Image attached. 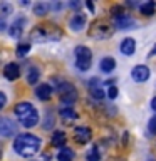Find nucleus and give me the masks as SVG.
<instances>
[{
  "instance_id": "37",
  "label": "nucleus",
  "mask_w": 156,
  "mask_h": 161,
  "mask_svg": "<svg viewBox=\"0 0 156 161\" xmlns=\"http://www.w3.org/2000/svg\"><path fill=\"white\" fill-rule=\"evenodd\" d=\"M151 109L156 111V97H153V101H151Z\"/></svg>"
},
{
  "instance_id": "33",
  "label": "nucleus",
  "mask_w": 156,
  "mask_h": 161,
  "mask_svg": "<svg viewBox=\"0 0 156 161\" xmlns=\"http://www.w3.org/2000/svg\"><path fill=\"white\" fill-rule=\"evenodd\" d=\"M49 8H54V10H60V8H62V3H59V2H55V3H50V5H49Z\"/></svg>"
},
{
  "instance_id": "24",
  "label": "nucleus",
  "mask_w": 156,
  "mask_h": 161,
  "mask_svg": "<svg viewBox=\"0 0 156 161\" xmlns=\"http://www.w3.org/2000/svg\"><path fill=\"white\" fill-rule=\"evenodd\" d=\"M12 12H14V5L12 3H8V2H2V3H0V19L8 17Z\"/></svg>"
},
{
  "instance_id": "28",
  "label": "nucleus",
  "mask_w": 156,
  "mask_h": 161,
  "mask_svg": "<svg viewBox=\"0 0 156 161\" xmlns=\"http://www.w3.org/2000/svg\"><path fill=\"white\" fill-rule=\"evenodd\" d=\"M123 14H126L123 5H113V7H111V15H113V19L118 17V15H123Z\"/></svg>"
},
{
  "instance_id": "39",
  "label": "nucleus",
  "mask_w": 156,
  "mask_h": 161,
  "mask_svg": "<svg viewBox=\"0 0 156 161\" xmlns=\"http://www.w3.org/2000/svg\"><path fill=\"white\" fill-rule=\"evenodd\" d=\"M111 161H124V159H121V158H114V159H111Z\"/></svg>"
},
{
  "instance_id": "13",
  "label": "nucleus",
  "mask_w": 156,
  "mask_h": 161,
  "mask_svg": "<svg viewBox=\"0 0 156 161\" xmlns=\"http://www.w3.org/2000/svg\"><path fill=\"white\" fill-rule=\"evenodd\" d=\"M86 22H87V19H86V14H82V12H75V14L72 15V19H70L69 25H70V29H72L74 32H79V30H82V29L86 27Z\"/></svg>"
},
{
  "instance_id": "7",
  "label": "nucleus",
  "mask_w": 156,
  "mask_h": 161,
  "mask_svg": "<svg viewBox=\"0 0 156 161\" xmlns=\"http://www.w3.org/2000/svg\"><path fill=\"white\" fill-rule=\"evenodd\" d=\"M14 134H17V124L8 118H5V116H0V136L10 138Z\"/></svg>"
},
{
  "instance_id": "5",
  "label": "nucleus",
  "mask_w": 156,
  "mask_h": 161,
  "mask_svg": "<svg viewBox=\"0 0 156 161\" xmlns=\"http://www.w3.org/2000/svg\"><path fill=\"white\" fill-rule=\"evenodd\" d=\"M75 67L79 70H89L91 64H92V52H91L89 47H86V45H77L75 47Z\"/></svg>"
},
{
  "instance_id": "4",
  "label": "nucleus",
  "mask_w": 156,
  "mask_h": 161,
  "mask_svg": "<svg viewBox=\"0 0 156 161\" xmlns=\"http://www.w3.org/2000/svg\"><path fill=\"white\" fill-rule=\"evenodd\" d=\"M114 32V29H113V25L108 24L106 20L103 19H98V20H94L92 24H91V29H89V37H94V39H98V40H104V39H108L111 37Z\"/></svg>"
},
{
  "instance_id": "25",
  "label": "nucleus",
  "mask_w": 156,
  "mask_h": 161,
  "mask_svg": "<svg viewBox=\"0 0 156 161\" xmlns=\"http://www.w3.org/2000/svg\"><path fill=\"white\" fill-rule=\"evenodd\" d=\"M17 55L19 57H25L29 52H30V42H20L19 45H17Z\"/></svg>"
},
{
  "instance_id": "10",
  "label": "nucleus",
  "mask_w": 156,
  "mask_h": 161,
  "mask_svg": "<svg viewBox=\"0 0 156 161\" xmlns=\"http://www.w3.org/2000/svg\"><path fill=\"white\" fill-rule=\"evenodd\" d=\"M113 20H114V27L116 29H121V30H128V29L136 27V20L131 17L129 14L118 15V17H114Z\"/></svg>"
},
{
  "instance_id": "17",
  "label": "nucleus",
  "mask_w": 156,
  "mask_h": 161,
  "mask_svg": "<svg viewBox=\"0 0 156 161\" xmlns=\"http://www.w3.org/2000/svg\"><path fill=\"white\" fill-rule=\"evenodd\" d=\"M59 116L62 118V121H64L65 124H69V123H72V121L77 119V113H75L74 108H70V106L60 108V111H59Z\"/></svg>"
},
{
  "instance_id": "23",
  "label": "nucleus",
  "mask_w": 156,
  "mask_h": 161,
  "mask_svg": "<svg viewBox=\"0 0 156 161\" xmlns=\"http://www.w3.org/2000/svg\"><path fill=\"white\" fill-rule=\"evenodd\" d=\"M34 14L39 15V17H44L45 14H49V3H45V2L34 3Z\"/></svg>"
},
{
  "instance_id": "8",
  "label": "nucleus",
  "mask_w": 156,
  "mask_h": 161,
  "mask_svg": "<svg viewBox=\"0 0 156 161\" xmlns=\"http://www.w3.org/2000/svg\"><path fill=\"white\" fill-rule=\"evenodd\" d=\"M151 75V70L148 65H134L133 70H131V77H133V80H136V82H146V80L149 79Z\"/></svg>"
},
{
  "instance_id": "40",
  "label": "nucleus",
  "mask_w": 156,
  "mask_h": 161,
  "mask_svg": "<svg viewBox=\"0 0 156 161\" xmlns=\"http://www.w3.org/2000/svg\"><path fill=\"white\" fill-rule=\"evenodd\" d=\"M149 161H154V159H149Z\"/></svg>"
},
{
  "instance_id": "11",
  "label": "nucleus",
  "mask_w": 156,
  "mask_h": 161,
  "mask_svg": "<svg viewBox=\"0 0 156 161\" xmlns=\"http://www.w3.org/2000/svg\"><path fill=\"white\" fill-rule=\"evenodd\" d=\"M91 138H92V131H91V128H87V126H79V128H75L74 139H75V143H77V144L89 143Z\"/></svg>"
},
{
  "instance_id": "30",
  "label": "nucleus",
  "mask_w": 156,
  "mask_h": 161,
  "mask_svg": "<svg viewBox=\"0 0 156 161\" xmlns=\"http://www.w3.org/2000/svg\"><path fill=\"white\" fill-rule=\"evenodd\" d=\"M106 96H108L109 99H116V97H118V87H116V86H109Z\"/></svg>"
},
{
  "instance_id": "22",
  "label": "nucleus",
  "mask_w": 156,
  "mask_h": 161,
  "mask_svg": "<svg viewBox=\"0 0 156 161\" xmlns=\"http://www.w3.org/2000/svg\"><path fill=\"white\" fill-rule=\"evenodd\" d=\"M74 151L70 149V148H60L59 151V154H57V161H74Z\"/></svg>"
},
{
  "instance_id": "16",
  "label": "nucleus",
  "mask_w": 156,
  "mask_h": 161,
  "mask_svg": "<svg viewBox=\"0 0 156 161\" xmlns=\"http://www.w3.org/2000/svg\"><path fill=\"white\" fill-rule=\"evenodd\" d=\"M52 94H54V91L49 84H40L35 87V96H37V99H40V101H49L52 97Z\"/></svg>"
},
{
  "instance_id": "14",
  "label": "nucleus",
  "mask_w": 156,
  "mask_h": 161,
  "mask_svg": "<svg viewBox=\"0 0 156 161\" xmlns=\"http://www.w3.org/2000/svg\"><path fill=\"white\" fill-rule=\"evenodd\" d=\"M89 92H91V97H94V99H104L106 97V91L101 87L99 79H96V77L89 80Z\"/></svg>"
},
{
  "instance_id": "19",
  "label": "nucleus",
  "mask_w": 156,
  "mask_h": 161,
  "mask_svg": "<svg viewBox=\"0 0 156 161\" xmlns=\"http://www.w3.org/2000/svg\"><path fill=\"white\" fill-rule=\"evenodd\" d=\"M99 67H101L103 72L109 74V72H113V70L116 69V60L113 57H103L101 62H99Z\"/></svg>"
},
{
  "instance_id": "12",
  "label": "nucleus",
  "mask_w": 156,
  "mask_h": 161,
  "mask_svg": "<svg viewBox=\"0 0 156 161\" xmlns=\"http://www.w3.org/2000/svg\"><path fill=\"white\" fill-rule=\"evenodd\" d=\"M3 77L7 80H17L20 77V65L15 62H8L3 67Z\"/></svg>"
},
{
  "instance_id": "26",
  "label": "nucleus",
  "mask_w": 156,
  "mask_h": 161,
  "mask_svg": "<svg viewBox=\"0 0 156 161\" xmlns=\"http://www.w3.org/2000/svg\"><path fill=\"white\" fill-rule=\"evenodd\" d=\"M86 161H101V153L98 148H91L86 154Z\"/></svg>"
},
{
  "instance_id": "1",
  "label": "nucleus",
  "mask_w": 156,
  "mask_h": 161,
  "mask_svg": "<svg viewBox=\"0 0 156 161\" xmlns=\"http://www.w3.org/2000/svg\"><path fill=\"white\" fill-rule=\"evenodd\" d=\"M40 148H42V139L35 134L24 133L17 134V138L14 139V151L22 158H32L40 151Z\"/></svg>"
},
{
  "instance_id": "15",
  "label": "nucleus",
  "mask_w": 156,
  "mask_h": 161,
  "mask_svg": "<svg viewBox=\"0 0 156 161\" xmlns=\"http://www.w3.org/2000/svg\"><path fill=\"white\" fill-rule=\"evenodd\" d=\"M119 50L121 54L124 55H133L134 50H136V40L133 37H126L121 40V45H119Z\"/></svg>"
},
{
  "instance_id": "18",
  "label": "nucleus",
  "mask_w": 156,
  "mask_h": 161,
  "mask_svg": "<svg viewBox=\"0 0 156 161\" xmlns=\"http://www.w3.org/2000/svg\"><path fill=\"white\" fill-rule=\"evenodd\" d=\"M39 79H40V70H39V67H35V65L29 67V69H27V74H25V80H27V84L35 86V84L39 82Z\"/></svg>"
},
{
  "instance_id": "3",
  "label": "nucleus",
  "mask_w": 156,
  "mask_h": 161,
  "mask_svg": "<svg viewBox=\"0 0 156 161\" xmlns=\"http://www.w3.org/2000/svg\"><path fill=\"white\" fill-rule=\"evenodd\" d=\"M62 37V30L54 24H40L30 30V40L34 42H50Z\"/></svg>"
},
{
  "instance_id": "38",
  "label": "nucleus",
  "mask_w": 156,
  "mask_h": 161,
  "mask_svg": "<svg viewBox=\"0 0 156 161\" xmlns=\"http://www.w3.org/2000/svg\"><path fill=\"white\" fill-rule=\"evenodd\" d=\"M126 5H129V7H136V5H138V2H128Z\"/></svg>"
},
{
  "instance_id": "27",
  "label": "nucleus",
  "mask_w": 156,
  "mask_h": 161,
  "mask_svg": "<svg viewBox=\"0 0 156 161\" xmlns=\"http://www.w3.org/2000/svg\"><path fill=\"white\" fill-rule=\"evenodd\" d=\"M148 133H149V136H156V116H153L148 121Z\"/></svg>"
},
{
  "instance_id": "35",
  "label": "nucleus",
  "mask_w": 156,
  "mask_h": 161,
  "mask_svg": "<svg viewBox=\"0 0 156 161\" xmlns=\"http://www.w3.org/2000/svg\"><path fill=\"white\" fill-rule=\"evenodd\" d=\"M154 55H156V44L153 45V49H151V50H149V54H148V57H154Z\"/></svg>"
},
{
  "instance_id": "9",
  "label": "nucleus",
  "mask_w": 156,
  "mask_h": 161,
  "mask_svg": "<svg viewBox=\"0 0 156 161\" xmlns=\"http://www.w3.org/2000/svg\"><path fill=\"white\" fill-rule=\"evenodd\" d=\"M25 25H27V19H25L24 15H20V17H17V19H15L14 22H12V25H10V29H8L10 37H12V39H19L20 35L24 34Z\"/></svg>"
},
{
  "instance_id": "41",
  "label": "nucleus",
  "mask_w": 156,
  "mask_h": 161,
  "mask_svg": "<svg viewBox=\"0 0 156 161\" xmlns=\"http://www.w3.org/2000/svg\"><path fill=\"white\" fill-rule=\"evenodd\" d=\"M0 156H2V153H0Z\"/></svg>"
},
{
  "instance_id": "21",
  "label": "nucleus",
  "mask_w": 156,
  "mask_h": 161,
  "mask_svg": "<svg viewBox=\"0 0 156 161\" xmlns=\"http://www.w3.org/2000/svg\"><path fill=\"white\" fill-rule=\"evenodd\" d=\"M50 143H52V146H55V148H64V144H65V133H64V131H55V133L52 134Z\"/></svg>"
},
{
  "instance_id": "31",
  "label": "nucleus",
  "mask_w": 156,
  "mask_h": 161,
  "mask_svg": "<svg viewBox=\"0 0 156 161\" xmlns=\"http://www.w3.org/2000/svg\"><path fill=\"white\" fill-rule=\"evenodd\" d=\"M5 106H7V96L0 91V109H3Z\"/></svg>"
},
{
  "instance_id": "20",
  "label": "nucleus",
  "mask_w": 156,
  "mask_h": 161,
  "mask_svg": "<svg viewBox=\"0 0 156 161\" xmlns=\"http://www.w3.org/2000/svg\"><path fill=\"white\" fill-rule=\"evenodd\" d=\"M139 12L143 15H146V17H151V15H154V12H156V3L153 2V0H148V2L141 3L139 5Z\"/></svg>"
},
{
  "instance_id": "29",
  "label": "nucleus",
  "mask_w": 156,
  "mask_h": 161,
  "mask_svg": "<svg viewBox=\"0 0 156 161\" xmlns=\"http://www.w3.org/2000/svg\"><path fill=\"white\" fill-rule=\"evenodd\" d=\"M52 124H54V114L47 113V114H45V123L42 124L44 129H50V128H52Z\"/></svg>"
},
{
  "instance_id": "36",
  "label": "nucleus",
  "mask_w": 156,
  "mask_h": 161,
  "mask_svg": "<svg viewBox=\"0 0 156 161\" xmlns=\"http://www.w3.org/2000/svg\"><path fill=\"white\" fill-rule=\"evenodd\" d=\"M79 5H81L79 2H70V3H67V7H70V8H77Z\"/></svg>"
},
{
  "instance_id": "32",
  "label": "nucleus",
  "mask_w": 156,
  "mask_h": 161,
  "mask_svg": "<svg viewBox=\"0 0 156 161\" xmlns=\"http://www.w3.org/2000/svg\"><path fill=\"white\" fill-rule=\"evenodd\" d=\"M7 30V22H5V19H0V32H5Z\"/></svg>"
},
{
  "instance_id": "34",
  "label": "nucleus",
  "mask_w": 156,
  "mask_h": 161,
  "mask_svg": "<svg viewBox=\"0 0 156 161\" xmlns=\"http://www.w3.org/2000/svg\"><path fill=\"white\" fill-rule=\"evenodd\" d=\"M86 5H87V8L91 10V12H94V10H96V7H94V3H92V2H89V0H87V2H86Z\"/></svg>"
},
{
  "instance_id": "2",
  "label": "nucleus",
  "mask_w": 156,
  "mask_h": 161,
  "mask_svg": "<svg viewBox=\"0 0 156 161\" xmlns=\"http://www.w3.org/2000/svg\"><path fill=\"white\" fill-rule=\"evenodd\" d=\"M15 116H17L19 123L24 126V128H35L39 124V113L37 109L34 108L32 103H27V101H22L15 106L14 109Z\"/></svg>"
},
{
  "instance_id": "6",
  "label": "nucleus",
  "mask_w": 156,
  "mask_h": 161,
  "mask_svg": "<svg viewBox=\"0 0 156 161\" xmlns=\"http://www.w3.org/2000/svg\"><path fill=\"white\" fill-rule=\"evenodd\" d=\"M57 94H59L60 103H64L65 106H70L77 101V89L70 82H60L57 87Z\"/></svg>"
}]
</instances>
